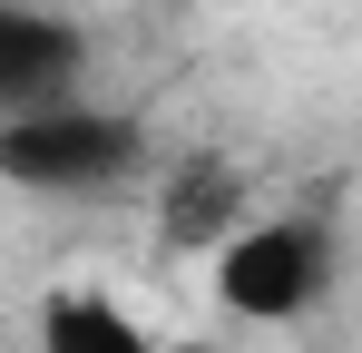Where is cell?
<instances>
[{
	"mask_svg": "<svg viewBox=\"0 0 362 353\" xmlns=\"http://www.w3.org/2000/svg\"><path fill=\"white\" fill-rule=\"evenodd\" d=\"M137 118L118 108H88V99H59V108H30V118H0V176L20 196H98L137 167Z\"/></svg>",
	"mask_w": 362,
	"mask_h": 353,
	"instance_id": "obj_1",
	"label": "cell"
},
{
	"mask_svg": "<svg viewBox=\"0 0 362 353\" xmlns=\"http://www.w3.org/2000/svg\"><path fill=\"white\" fill-rule=\"evenodd\" d=\"M323 294H333V235L303 216H255L216 245V304L245 324H303Z\"/></svg>",
	"mask_w": 362,
	"mask_h": 353,
	"instance_id": "obj_2",
	"label": "cell"
},
{
	"mask_svg": "<svg viewBox=\"0 0 362 353\" xmlns=\"http://www.w3.org/2000/svg\"><path fill=\"white\" fill-rule=\"evenodd\" d=\"M88 79V40L59 10H30V0H0V118L59 108Z\"/></svg>",
	"mask_w": 362,
	"mask_h": 353,
	"instance_id": "obj_3",
	"label": "cell"
},
{
	"mask_svg": "<svg viewBox=\"0 0 362 353\" xmlns=\"http://www.w3.org/2000/svg\"><path fill=\"white\" fill-rule=\"evenodd\" d=\"M40 353H167V344L127 314L118 294H98V285H59L49 304H40Z\"/></svg>",
	"mask_w": 362,
	"mask_h": 353,
	"instance_id": "obj_4",
	"label": "cell"
},
{
	"mask_svg": "<svg viewBox=\"0 0 362 353\" xmlns=\"http://www.w3.org/2000/svg\"><path fill=\"white\" fill-rule=\"evenodd\" d=\"M255 216H245V176L216 167V157H196V167L167 186V245H226V235H245Z\"/></svg>",
	"mask_w": 362,
	"mask_h": 353,
	"instance_id": "obj_5",
	"label": "cell"
},
{
	"mask_svg": "<svg viewBox=\"0 0 362 353\" xmlns=\"http://www.w3.org/2000/svg\"><path fill=\"white\" fill-rule=\"evenodd\" d=\"M167 353H206V344H167Z\"/></svg>",
	"mask_w": 362,
	"mask_h": 353,
	"instance_id": "obj_6",
	"label": "cell"
}]
</instances>
